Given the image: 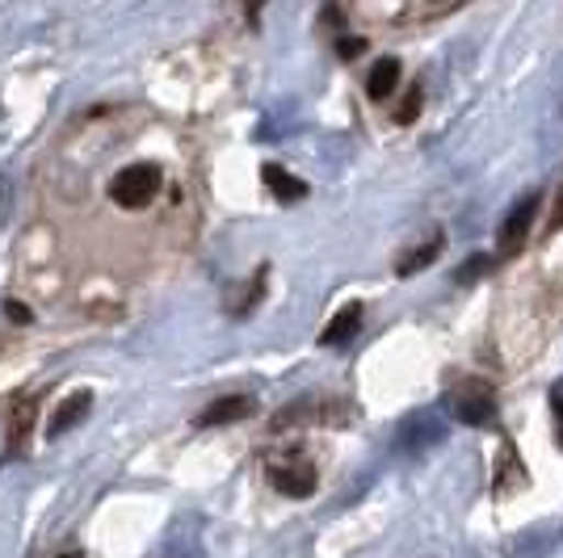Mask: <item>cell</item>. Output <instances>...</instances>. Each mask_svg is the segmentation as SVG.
Wrapping results in <instances>:
<instances>
[{
    "mask_svg": "<svg viewBox=\"0 0 563 558\" xmlns=\"http://www.w3.org/2000/svg\"><path fill=\"white\" fill-rule=\"evenodd\" d=\"M563 227V189H560V198H555V210H551V223H547V232H560Z\"/></svg>",
    "mask_w": 563,
    "mask_h": 558,
    "instance_id": "obj_17",
    "label": "cell"
},
{
    "mask_svg": "<svg viewBox=\"0 0 563 558\" xmlns=\"http://www.w3.org/2000/svg\"><path fill=\"white\" fill-rule=\"evenodd\" d=\"M357 327H362V303H345L336 315H332L329 324H324V332H320V345L336 349V345H345L350 336H357Z\"/></svg>",
    "mask_w": 563,
    "mask_h": 558,
    "instance_id": "obj_6",
    "label": "cell"
},
{
    "mask_svg": "<svg viewBox=\"0 0 563 558\" xmlns=\"http://www.w3.org/2000/svg\"><path fill=\"white\" fill-rule=\"evenodd\" d=\"M165 189V172L156 164H126L110 181V198L122 210H143L156 202V193Z\"/></svg>",
    "mask_w": 563,
    "mask_h": 558,
    "instance_id": "obj_1",
    "label": "cell"
},
{
    "mask_svg": "<svg viewBox=\"0 0 563 558\" xmlns=\"http://www.w3.org/2000/svg\"><path fill=\"white\" fill-rule=\"evenodd\" d=\"M362 51H366V38H350V34L336 38V55H341V59H357Z\"/></svg>",
    "mask_w": 563,
    "mask_h": 558,
    "instance_id": "obj_15",
    "label": "cell"
},
{
    "mask_svg": "<svg viewBox=\"0 0 563 558\" xmlns=\"http://www.w3.org/2000/svg\"><path fill=\"white\" fill-rule=\"evenodd\" d=\"M484 274H488V256H471L467 265L454 274V281H459V286H471V281H479Z\"/></svg>",
    "mask_w": 563,
    "mask_h": 558,
    "instance_id": "obj_14",
    "label": "cell"
},
{
    "mask_svg": "<svg viewBox=\"0 0 563 558\" xmlns=\"http://www.w3.org/2000/svg\"><path fill=\"white\" fill-rule=\"evenodd\" d=\"M534 210H539V193H526V198L514 202V210L505 214V223H500V256H505V260L526 248V235H530V223H534Z\"/></svg>",
    "mask_w": 563,
    "mask_h": 558,
    "instance_id": "obj_3",
    "label": "cell"
},
{
    "mask_svg": "<svg viewBox=\"0 0 563 558\" xmlns=\"http://www.w3.org/2000/svg\"><path fill=\"white\" fill-rule=\"evenodd\" d=\"M4 315H9L13 324H30V311H25V306L18 303V299H9V303H4Z\"/></svg>",
    "mask_w": 563,
    "mask_h": 558,
    "instance_id": "obj_16",
    "label": "cell"
},
{
    "mask_svg": "<svg viewBox=\"0 0 563 558\" xmlns=\"http://www.w3.org/2000/svg\"><path fill=\"white\" fill-rule=\"evenodd\" d=\"M269 483L282 495H290V500H307L316 491V483H320V475H316V466L307 462V458H286V462L269 466Z\"/></svg>",
    "mask_w": 563,
    "mask_h": 558,
    "instance_id": "obj_2",
    "label": "cell"
},
{
    "mask_svg": "<svg viewBox=\"0 0 563 558\" xmlns=\"http://www.w3.org/2000/svg\"><path fill=\"white\" fill-rule=\"evenodd\" d=\"M89 408H93V395H89V391H80V395H68L64 403H59V412L51 416L47 437H64L71 424H80V420L89 416Z\"/></svg>",
    "mask_w": 563,
    "mask_h": 558,
    "instance_id": "obj_8",
    "label": "cell"
},
{
    "mask_svg": "<svg viewBox=\"0 0 563 558\" xmlns=\"http://www.w3.org/2000/svg\"><path fill=\"white\" fill-rule=\"evenodd\" d=\"M421 85H412L408 93H404V101H399V110H396V122L399 126H412L417 122V114H421Z\"/></svg>",
    "mask_w": 563,
    "mask_h": 558,
    "instance_id": "obj_13",
    "label": "cell"
},
{
    "mask_svg": "<svg viewBox=\"0 0 563 558\" xmlns=\"http://www.w3.org/2000/svg\"><path fill=\"white\" fill-rule=\"evenodd\" d=\"M59 558H80V550H64Z\"/></svg>",
    "mask_w": 563,
    "mask_h": 558,
    "instance_id": "obj_19",
    "label": "cell"
},
{
    "mask_svg": "<svg viewBox=\"0 0 563 558\" xmlns=\"http://www.w3.org/2000/svg\"><path fill=\"white\" fill-rule=\"evenodd\" d=\"M450 408H454V416L463 420V424H488L496 412L493 391H488L484 382H463L459 395L450 399Z\"/></svg>",
    "mask_w": 563,
    "mask_h": 558,
    "instance_id": "obj_4",
    "label": "cell"
},
{
    "mask_svg": "<svg viewBox=\"0 0 563 558\" xmlns=\"http://www.w3.org/2000/svg\"><path fill=\"white\" fill-rule=\"evenodd\" d=\"M34 416H38L34 399L18 403V412L9 416V445H4V458H18V454L25 449V437H30V428H34Z\"/></svg>",
    "mask_w": 563,
    "mask_h": 558,
    "instance_id": "obj_9",
    "label": "cell"
},
{
    "mask_svg": "<svg viewBox=\"0 0 563 558\" xmlns=\"http://www.w3.org/2000/svg\"><path fill=\"white\" fill-rule=\"evenodd\" d=\"M555 445L563 449V399L555 395Z\"/></svg>",
    "mask_w": 563,
    "mask_h": 558,
    "instance_id": "obj_18",
    "label": "cell"
},
{
    "mask_svg": "<svg viewBox=\"0 0 563 558\" xmlns=\"http://www.w3.org/2000/svg\"><path fill=\"white\" fill-rule=\"evenodd\" d=\"M261 181H265V189H269L278 202H303L307 198V181L290 177L282 164H265V168H261Z\"/></svg>",
    "mask_w": 563,
    "mask_h": 558,
    "instance_id": "obj_7",
    "label": "cell"
},
{
    "mask_svg": "<svg viewBox=\"0 0 563 558\" xmlns=\"http://www.w3.org/2000/svg\"><path fill=\"white\" fill-rule=\"evenodd\" d=\"M257 412V399L253 395H223L214 399L211 408H202L198 416H194V424L198 428H219V424H235V420L253 416Z\"/></svg>",
    "mask_w": 563,
    "mask_h": 558,
    "instance_id": "obj_5",
    "label": "cell"
},
{
    "mask_svg": "<svg viewBox=\"0 0 563 558\" xmlns=\"http://www.w3.org/2000/svg\"><path fill=\"white\" fill-rule=\"evenodd\" d=\"M396 85H399L396 59H378L375 68H371V76H366V93H371V101H387V97L396 93Z\"/></svg>",
    "mask_w": 563,
    "mask_h": 558,
    "instance_id": "obj_11",
    "label": "cell"
},
{
    "mask_svg": "<svg viewBox=\"0 0 563 558\" xmlns=\"http://www.w3.org/2000/svg\"><path fill=\"white\" fill-rule=\"evenodd\" d=\"M442 248H446V239H442V235H429V239H424V244H417L412 253L399 256L396 274H399V278H412V274H421L424 265H433V260L442 256Z\"/></svg>",
    "mask_w": 563,
    "mask_h": 558,
    "instance_id": "obj_10",
    "label": "cell"
},
{
    "mask_svg": "<svg viewBox=\"0 0 563 558\" xmlns=\"http://www.w3.org/2000/svg\"><path fill=\"white\" fill-rule=\"evenodd\" d=\"M265 278H269V274H265V265H261V269H257V278H253V290H249V294H244V299H240V303L232 306V315H235V320H244V315H253V311H257L261 294H265Z\"/></svg>",
    "mask_w": 563,
    "mask_h": 558,
    "instance_id": "obj_12",
    "label": "cell"
}]
</instances>
